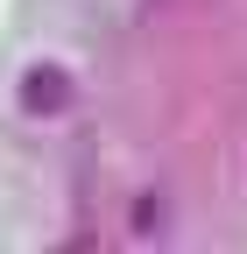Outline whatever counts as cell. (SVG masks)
<instances>
[{"mask_svg": "<svg viewBox=\"0 0 247 254\" xmlns=\"http://www.w3.org/2000/svg\"><path fill=\"white\" fill-rule=\"evenodd\" d=\"M71 99H78V78L64 71V64H28V71H21V106L36 113V120L71 113Z\"/></svg>", "mask_w": 247, "mask_h": 254, "instance_id": "6da1fadb", "label": "cell"}]
</instances>
